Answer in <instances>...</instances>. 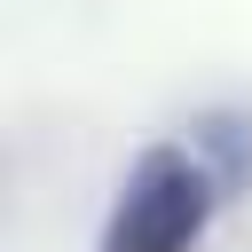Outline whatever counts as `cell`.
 <instances>
[{
    "mask_svg": "<svg viewBox=\"0 0 252 252\" xmlns=\"http://www.w3.org/2000/svg\"><path fill=\"white\" fill-rule=\"evenodd\" d=\"M213 205L220 181L197 165V150H150L102 228V252H197Z\"/></svg>",
    "mask_w": 252,
    "mask_h": 252,
    "instance_id": "1",
    "label": "cell"
},
{
    "mask_svg": "<svg viewBox=\"0 0 252 252\" xmlns=\"http://www.w3.org/2000/svg\"><path fill=\"white\" fill-rule=\"evenodd\" d=\"M197 165L220 181V197H236V189L252 181V126L228 118V110H213V118L197 126Z\"/></svg>",
    "mask_w": 252,
    "mask_h": 252,
    "instance_id": "2",
    "label": "cell"
}]
</instances>
